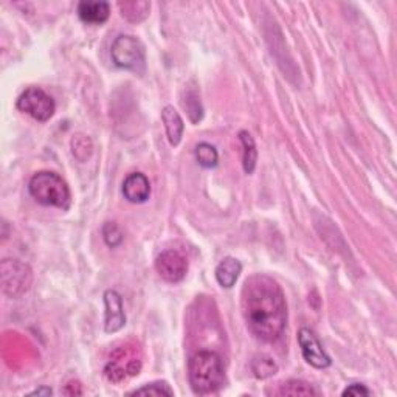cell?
Instances as JSON below:
<instances>
[{
    "label": "cell",
    "instance_id": "obj_10",
    "mask_svg": "<svg viewBox=\"0 0 397 397\" xmlns=\"http://www.w3.org/2000/svg\"><path fill=\"white\" fill-rule=\"evenodd\" d=\"M104 304H106V318H104V330L108 334L118 332L126 325V313L123 307V299L117 290L104 292Z\"/></svg>",
    "mask_w": 397,
    "mask_h": 397
},
{
    "label": "cell",
    "instance_id": "obj_11",
    "mask_svg": "<svg viewBox=\"0 0 397 397\" xmlns=\"http://www.w3.org/2000/svg\"><path fill=\"white\" fill-rule=\"evenodd\" d=\"M123 194L131 204H143L151 196L149 179L142 173L129 174L123 182Z\"/></svg>",
    "mask_w": 397,
    "mask_h": 397
},
{
    "label": "cell",
    "instance_id": "obj_22",
    "mask_svg": "<svg viewBox=\"0 0 397 397\" xmlns=\"http://www.w3.org/2000/svg\"><path fill=\"white\" fill-rule=\"evenodd\" d=\"M132 396H174V391L171 390L166 382H154L149 385H144L143 388H139L131 393Z\"/></svg>",
    "mask_w": 397,
    "mask_h": 397
},
{
    "label": "cell",
    "instance_id": "obj_23",
    "mask_svg": "<svg viewBox=\"0 0 397 397\" xmlns=\"http://www.w3.org/2000/svg\"><path fill=\"white\" fill-rule=\"evenodd\" d=\"M71 149H73V156H75L78 160H81V152H84V157L88 159V156L92 154V142L84 135H76L75 139L71 140Z\"/></svg>",
    "mask_w": 397,
    "mask_h": 397
},
{
    "label": "cell",
    "instance_id": "obj_14",
    "mask_svg": "<svg viewBox=\"0 0 397 397\" xmlns=\"http://www.w3.org/2000/svg\"><path fill=\"white\" fill-rule=\"evenodd\" d=\"M241 270H242V264L238 261L236 258L229 256V258L222 259V261L219 263V265L216 267V280L222 287L230 289L236 284Z\"/></svg>",
    "mask_w": 397,
    "mask_h": 397
},
{
    "label": "cell",
    "instance_id": "obj_6",
    "mask_svg": "<svg viewBox=\"0 0 397 397\" xmlns=\"http://www.w3.org/2000/svg\"><path fill=\"white\" fill-rule=\"evenodd\" d=\"M31 281H33L31 269L19 259H4L0 264V282H2L5 295L11 298L25 295L31 286Z\"/></svg>",
    "mask_w": 397,
    "mask_h": 397
},
{
    "label": "cell",
    "instance_id": "obj_20",
    "mask_svg": "<svg viewBox=\"0 0 397 397\" xmlns=\"http://www.w3.org/2000/svg\"><path fill=\"white\" fill-rule=\"evenodd\" d=\"M281 396H317L315 388L303 380H289L281 385Z\"/></svg>",
    "mask_w": 397,
    "mask_h": 397
},
{
    "label": "cell",
    "instance_id": "obj_5",
    "mask_svg": "<svg viewBox=\"0 0 397 397\" xmlns=\"http://www.w3.org/2000/svg\"><path fill=\"white\" fill-rule=\"evenodd\" d=\"M112 61L125 70L142 73L146 64V50L140 39L129 35H121L113 40L110 48Z\"/></svg>",
    "mask_w": 397,
    "mask_h": 397
},
{
    "label": "cell",
    "instance_id": "obj_18",
    "mask_svg": "<svg viewBox=\"0 0 397 397\" xmlns=\"http://www.w3.org/2000/svg\"><path fill=\"white\" fill-rule=\"evenodd\" d=\"M182 103L185 110L188 112L191 123H199L202 117H204V108H202V103L196 88H188V91L185 92V98Z\"/></svg>",
    "mask_w": 397,
    "mask_h": 397
},
{
    "label": "cell",
    "instance_id": "obj_12",
    "mask_svg": "<svg viewBox=\"0 0 397 397\" xmlns=\"http://www.w3.org/2000/svg\"><path fill=\"white\" fill-rule=\"evenodd\" d=\"M79 19L92 25H101L110 16V4L100 0V2H79L78 4Z\"/></svg>",
    "mask_w": 397,
    "mask_h": 397
},
{
    "label": "cell",
    "instance_id": "obj_8",
    "mask_svg": "<svg viewBox=\"0 0 397 397\" xmlns=\"http://www.w3.org/2000/svg\"><path fill=\"white\" fill-rule=\"evenodd\" d=\"M156 270L168 282H180L188 273V259L179 250H165L156 259Z\"/></svg>",
    "mask_w": 397,
    "mask_h": 397
},
{
    "label": "cell",
    "instance_id": "obj_7",
    "mask_svg": "<svg viewBox=\"0 0 397 397\" xmlns=\"http://www.w3.org/2000/svg\"><path fill=\"white\" fill-rule=\"evenodd\" d=\"M16 108L31 118L45 123L53 117L56 104L52 96L45 93L40 87H28L18 98Z\"/></svg>",
    "mask_w": 397,
    "mask_h": 397
},
{
    "label": "cell",
    "instance_id": "obj_2",
    "mask_svg": "<svg viewBox=\"0 0 397 397\" xmlns=\"http://www.w3.org/2000/svg\"><path fill=\"white\" fill-rule=\"evenodd\" d=\"M188 379L196 394L216 393L225 382L221 355L214 351H199L188 362Z\"/></svg>",
    "mask_w": 397,
    "mask_h": 397
},
{
    "label": "cell",
    "instance_id": "obj_4",
    "mask_svg": "<svg viewBox=\"0 0 397 397\" xmlns=\"http://www.w3.org/2000/svg\"><path fill=\"white\" fill-rule=\"evenodd\" d=\"M143 367V355L137 343H125L110 354L109 362L104 367V377L110 384H123L126 380L140 374Z\"/></svg>",
    "mask_w": 397,
    "mask_h": 397
},
{
    "label": "cell",
    "instance_id": "obj_15",
    "mask_svg": "<svg viewBox=\"0 0 397 397\" xmlns=\"http://www.w3.org/2000/svg\"><path fill=\"white\" fill-rule=\"evenodd\" d=\"M120 11L121 16L129 22H142L149 16L151 4L146 0H126V2H120Z\"/></svg>",
    "mask_w": 397,
    "mask_h": 397
},
{
    "label": "cell",
    "instance_id": "obj_21",
    "mask_svg": "<svg viewBox=\"0 0 397 397\" xmlns=\"http://www.w3.org/2000/svg\"><path fill=\"white\" fill-rule=\"evenodd\" d=\"M103 239L109 247L115 248L121 244V242H123L125 234L120 230V226L115 222H106L103 226Z\"/></svg>",
    "mask_w": 397,
    "mask_h": 397
},
{
    "label": "cell",
    "instance_id": "obj_24",
    "mask_svg": "<svg viewBox=\"0 0 397 397\" xmlns=\"http://www.w3.org/2000/svg\"><path fill=\"white\" fill-rule=\"evenodd\" d=\"M371 391L362 384H352L343 391V396H369Z\"/></svg>",
    "mask_w": 397,
    "mask_h": 397
},
{
    "label": "cell",
    "instance_id": "obj_16",
    "mask_svg": "<svg viewBox=\"0 0 397 397\" xmlns=\"http://www.w3.org/2000/svg\"><path fill=\"white\" fill-rule=\"evenodd\" d=\"M239 140L242 143V165H244L246 174H252L256 168V160H258V151H256V143L253 137L250 135L247 131L239 132Z\"/></svg>",
    "mask_w": 397,
    "mask_h": 397
},
{
    "label": "cell",
    "instance_id": "obj_26",
    "mask_svg": "<svg viewBox=\"0 0 397 397\" xmlns=\"http://www.w3.org/2000/svg\"><path fill=\"white\" fill-rule=\"evenodd\" d=\"M53 391L50 390V388H39V390L33 391L30 396H52Z\"/></svg>",
    "mask_w": 397,
    "mask_h": 397
},
{
    "label": "cell",
    "instance_id": "obj_9",
    "mask_svg": "<svg viewBox=\"0 0 397 397\" xmlns=\"http://www.w3.org/2000/svg\"><path fill=\"white\" fill-rule=\"evenodd\" d=\"M298 343L301 347V354L304 360L311 364V367L317 369H325L330 367V357L323 350V345L320 343L318 337L315 335V332L309 328H301L298 332Z\"/></svg>",
    "mask_w": 397,
    "mask_h": 397
},
{
    "label": "cell",
    "instance_id": "obj_17",
    "mask_svg": "<svg viewBox=\"0 0 397 397\" xmlns=\"http://www.w3.org/2000/svg\"><path fill=\"white\" fill-rule=\"evenodd\" d=\"M252 371H253V376L256 379H269L272 376H275L278 372V364L273 362L272 357L265 354H258L253 357L252 360Z\"/></svg>",
    "mask_w": 397,
    "mask_h": 397
},
{
    "label": "cell",
    "instance_id": "obj_25",
    "mask_svg": "<svg viewBox=\"0 0 397 397\" xmlns=\"http://www.w3.org/2000/svg\"><path fill=\"white\" fill-rule=\"evenodd\" d=\"M64 394L81 396V394H83V390H81V384L79 382H69L66 385V390H64Z\"/></svg>",
    "mask_w": 397,
    "mask_h": 397
},
{
    "label": "cell",
    "instance_id": "obj_13",
    "mask_svg": "<svg viewBox=\"0 0 397 397\" xmlns=\"http://www.w3.org/2000/svg\"><path fill=\"white\" fill-rule=\"evenodd\" d=\"M161 121H163V125H165L168 142L171 143V146L179 144L183 137V129H185L180 113L177 112L173 106H166L163 110H161Z\"/></svg>",
    "mask_w": 397,
    "mask_h": 397
},
{
    "label": "cell",
    "instance_id": "obj_1",
    "mask_svg": "<svg viewBox=\"0 0 397 397\" xmlns=\"http://www.w3.org/2000/svg\"><path fill=\"white\" fill-rule=\"evenodd\" d=\"M241 309L250 332L263 342H277L286 329V298L269 275L256 273L247 278L241 294Z\"/></svg>",
    "mask_w": 397,
    "mask_h": 397
},
{
    "label": "cell",
    "instance_id": "obj_3",
    "mask_svg": "<svg viewBox=\"0 0 397 397\" xmlns=\"http://www.w3.org/2000/svg\"><path fill=\"white\" fill-rule=\"evenodd\" d=\"M30 194L40 205L56 207L61 209H69L70 207V190L67 182L61 176L40 171L31 177L28 183Z\"/></svg>",
    "mask_w": 397,
    "mask_h": 397
},
{
    "label": "cell",
    "instance_id": "obj_19",
    "mask_svg": "<svg viewBox=\"0 0 397 397\" xmlns=\"http://www.w3.org/2000/svg\"><path fill=\"white\" fill-rule=\"evenodd\" d=\"M194 154H196V160L202 168H214L219 161V154L214 146L209 143H199Z\"/></svg>",
    "mask_w": 397,
    "mask_h": 397
}]
</instances>
